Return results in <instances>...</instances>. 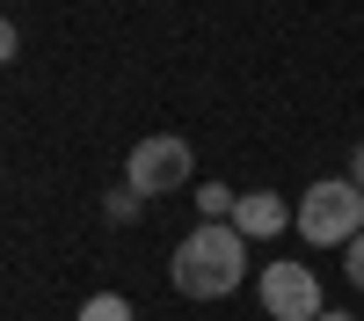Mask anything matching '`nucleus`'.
<instances>
[{"label":"nucleus","mask_w":364,"mask_h":321,"mask_svg":"<svg viewBox=\"0 0 364 321\" xmlns=\"http://www.w3.org/2000/svg\"><path fill=\"white\" fill-rule=\"evenodd\" d=\"M15 44H22V37H15V22L0 15V66H8V58H15Z\"/></svg>","instance_id":"nucleus-10"},{"label":"nucleus","mask_w":364,"mask_h":321,"mask_svg":"<svg viewBox=\"0 0 364 321\" xmlns=\"http://www.w3.org/2000/svg\"><path fill=\"white\" fill-rule=\"evenodd\" d=\"M233 204H240V190H226V183H204L197 190V212L204 219H233Z\"/></svg>","instance_id":"nucleus-7"},{"label":"nucleus","mask_w":364,"mask_h":321,"mask_svg":"<svg viewBox=\"0 0 364 321\" xmlns=\"http://www.w3.org/2000/svg\"><path fill=\"white\" fill-rule=\"evenodd\" d=\"M343 270H350V285H357V292H364V233H357V241H350V248H343Z\"/></svg>","instance_id":"nucleus-9"},{"label":"nucleus","mask_w":364,"mask_h":321,"mask_svg":"<svg viewBox=\"0 0 364 321\" xmlns=\"http://www.w3.org/2000/svg\"><path fill=\"white\" fill-rule=\"evenodd\" d=\"M284 226H291V204L277 190H240V204H233V233L240 241H269V233H284Z\"/></svg>","instance_id":"nucleus-5"},{"label":"nucleus","mask_w":364,"mask_h":321,"mask_svg":"<svg viewBox=\"0 0 364 321\" xmlns=\"http://www.w3.org/2000/svg\"><path fill=\"white\" fill-rule=\"evenodd\" d=\"M350 183H357V190H364V139H357V146H350Z\"/></svg>","instance_id":"nucleus-11"},{"label":"nucleus","mask_w":364,"mask_h":321,"mask_svg":"<svg viewBox=\"0 0 364 321\" xmlns=\"http://www.w3.org/2000/svg\"><path fill=\"white\" fill-rule=\"evenodd\" d=\"M109 219H117V226L139 219V190H132V183H117V190H109Z\"/></svg>","instance_id":"nucleus-8"},{"label":"nucleus","mask_w":364,"mask_h":321,"mask_svg":"<svg viewBox=\"0 0 364 321\" xmlns=\"http://www.w3.org/2000/svg\"><path fill=\"white\" fill-rule=\"evenodd\" d=\"M291 226L306 233L314 248H350L357 233H364V190L350 183V175H321V183L299 197Z\"/></svg>","instance_id":"nucleus-2"},{"label":"nucleus","mask_w":364,"mask_h":321,"mask_svg":"<svg viewBox=\"0 0 364 321\" xmlns=\"http://www.w3.org/2000/svg\"><path fill=\"white\" fill-rule=\"evenodd\" d=\"M168 278L182 300H226L248 278V241L233 233V219H197V233H182V248L168 256Z\"/></svg>","instance_id":"nucleus-1"},{"label":"nucleus","mask_w":364,"mask_h":321,"mask_svg":"<svg viewBox=\"0 0 364 321\" xmlns=\"http://www.w3.org/2000/svg\"><path fill=\"white\" fill-rule=\"evenodd\" d=\"M197 175V154H190V139H175V132H154V139H139L132 146V161H124V183L139 197H168L182 190Z\"/></svg>","instance_id":"nucleus-3"},{"label":"nucleus","mask_w":364,"mask_h":321,"mask_svg":"<svg viewBox=\"0 0 364 321\" xmlns=\"http://www.w3.org/2000/svg\"><path fill=\"white\" fill-rule=\"evenodd\" d=\"M262 314H269V321H321V314H328V300H321V278H314L299 256H284V263H262Z\"/></svg>","instance_id":"nucleus-4"},{"label":"nucleus","mask_w":364,"mask_h":321,"mask_svg":"<svg viewBox=\"0 0 364 321\" xmlns=\"http://www.w3.org/2000/svg\"><path fill=\"white\" fill-rule=\"evenodd\" d=\"M321 321H357V314H336V307H328V314H321Z\"/></svg>","instance_id":"nucleus-12"},{"label":"nucleus","mask_w":364,"mask_h":321,"mask_svg":"<svg viewBox=\"0 0 364 321\" xmlns=\"http://www.w3.org/2000/svg\"><path fill=\"white\" fill-rule=\"evenodd\" d=\"M73 321H132V300H124V292H95Z\"/></svg>","instance_id":"nucleus-6"}]
</instances>
